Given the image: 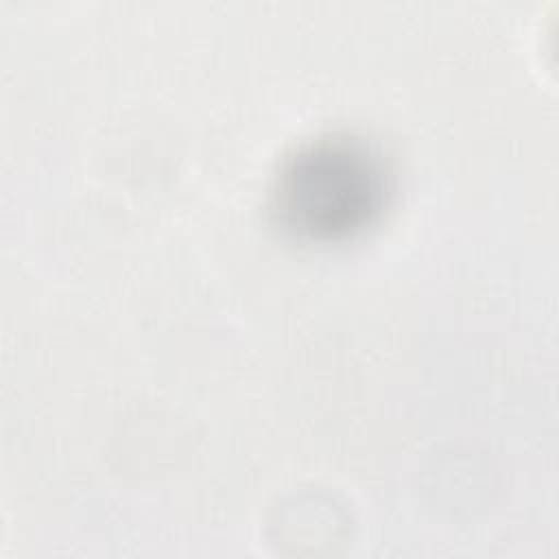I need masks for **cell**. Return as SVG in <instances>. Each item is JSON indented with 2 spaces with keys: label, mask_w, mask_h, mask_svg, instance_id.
Returning <instances> with one entry per match:
<instances>
[{
  "label": "cell",
  "mask_w": 559,
  "mask_h": 559,
  "mask_svg": "<svg viewBox=\"0 0 559 559\" xmlns=\"http://www.w3.org/2000/svg\"><path fill=\"white\" fill-rule=\"evenodd\" d=\"M389 192L391 168L380 146L358 133L330 131L304 140L282 159L271 212L295 238L334 242L367 229Z\"/></svg>",
  "instance_id": "6da1fadb"
}]
</instances>
